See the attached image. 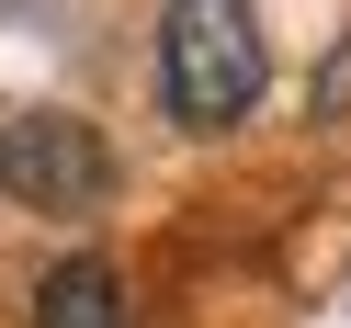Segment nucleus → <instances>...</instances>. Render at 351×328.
<instances>
[{"label": "nucleus", "mask_w": 351, "mask_h": 328, "mask_svg": "<svg viewBox=\"0 0 351 328\" xmlns=\"http://www.w3.org/2000/svg\"><path fill=\"white\" fill-rule=\"evenodd\" d=\"M0 192L12 204H34V215H91L102 192H114V147H102V125H80V114H12L0 125Z\"/></svg>", "instance_id": "f03ea898"}, {"label": "nucleus", "mask_w": 351, "mask_h": 328, "mask_svg": "<svg viewBox=\"0 0 351 328\" xmlns=\"http://www.w3.org/2000/svg\"><path fill=\"white\" fill-rule=\"evenodd\" d=\"M272 79V46H261L250 0H170L159 12V91L182 125H238Z\"/></svg>", "instance_id": "f257e3e1"}, {"label": "nucleus", "mask_w": 351, "mask_h": 328, "mask_svg": "<svg viewBox=\"0 0 351 328\" xmlns=\"http://www.w3.org/2000/svg\"><path fill=\"white\" fill-rule=\"evenodd\" d=\"M34 328H125V272L114 260H57L46 294H34Z\"/></svg>", "instance_id": "7ed1b4c3"}]
</instances>
